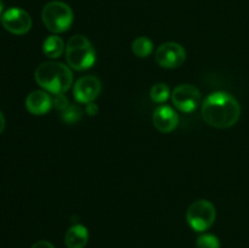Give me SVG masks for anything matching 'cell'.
Listing matches in <instances>:
<instances>
[{
  "label": "cell",
  "instance_id": "cell-12",
  "mask_svg": "<svg viewBox=\"0 0 249 248\" xmlns=\"http://www.w3.org/2000/svg\"><path fill=\"white\" fill-rule=\"evenodd\" d=\"M89 241V231L82 224L71 226L65 236V245L67 248H84Z\"/></svg>",
  "mask_w": 249,
  "mask_h": 248
},
{
  "label": "cell",
  "instance_id": "cell-17",
  "mask_svg": "<svg viewBox=\"0 0 249 248\" xmlns=\"http://www.w3.org/2000/svg\"><path fill=\"white\" fill-rule=\"evenodd\" d=\"M197 248H220V241L212 233H203L196 241Z\"/></svg>",
  "mask_w": 249,
  "mask_h": 248
},
{
  "label": "cell",
  "instance_id": "cell-20",
  "mask_svg": "<svg viewBox=\"0 0 249 248\" xmlns=\"http://www.w3.org/2000/svg\"><path fill=\"white\" fill-rule=\"evenodd\" d=\"M97 112H99V108H97V106L94 102H90V104L87 105V113L89 114V116H96Z\"/></svg>",
  "mask_w": 249,
  "mask_h": 248
},
{
  "label": "cell",
  "instance_id": "cell-6",
  "mask_svg": "<svg viewBox=\"0 0 249 248\" xmlns=\"http://www.w3.org/2000/svg\"><path fill=\"white\" fill-rule=\"evenodd\" d=\"M156 62L163 68H178L186 60V51L184 46L175 41H168L157 48L155 53Z\"/></svg>",
  "mask_w": 249,
  "mask_h": 248
},
{
  "label": "cell",
  "instance_id": "cell-14",
  "mask_svg": "<svg viewBox=\"0 0 249 248\" xmlns=\"http://www.w3.org/2000/svg\"><path fill=\"white\" fill-rule=\"evenodd\" d=\"M131 51L135 56L140 58H146L152 53L153 43L147 36H138L131 43Z\"/></svg>",
  "mask_w": 249,
  "mask_h": 248
},
{
  "label": "cell",
  "instance_id": "cell-9",
  "mask_svg": "<svg viewBox=\"0 0 249 248\" xmlns=\"http://www.w3.org/2000/svg\"><path fill=\"white\" fill-rule=\"evenodd\" d=\"M101 92V82L94 75H84L75 82L73 95L79 104H90Z\"/></svg>",
  "mask_w": 249,
  "mask_h": 248
},
{
  "label": "cell",
  "instance_id": "cell-4",
  "mask_svg": "<svg viewBox=\"0 0 249 248\" xmlns=\"http://www.w3.org/2000/svg\"><path fill=\"white\" fill-rule=\"evenodd\" d=\"M73 18L74 17L70 5L57 0L48 2L41 11L44 26L53 33L58 34L68 31L72 26Z\"/></svg>",
  "mask_w": 249,
  "mask_h": 248
},
{
  "label": "cell",
  "instance_id": "cell-3",
  "mask_svg": "<svg viewBox=\"0 0 249 248\" xmlns=\"http://www.w3.org/2000/svg\"><path fill=\"white\" fill-rule=\"evenodd\" d=\"M66 61L75 71L89 70L96 61V53L87 36L82 34L71 36L66 45Z\"/></svg>",
  "mask_w": 249,
  "mask_h": 248
},
{
  "label": "cell",
  "instance_id": "cell-15",
  "mask_svg": "<svg viewBox=\"0 0 249 248\" xmlns=\"http://www.w3.org/2000/svg\"><path fill=\"white\" fill-rule=\"evenodd\" d=\"M170 89L165 83H157L150 90V97L156 104H163L170 96Z\"/></svg>",
  "mask_w": 249,
  "mask_h": 248
},
{
  "label": "cell",
  "instance_id": "cell-10",
  "mask_svg": "<svg viewBox=\"0 0 249 248\" xmlns=\"http://www.w3.org/2000/svg\"><path fill=\"white\" fill-rule=\"evenodd\" d=\"M152 123L160 133H172L179 124V116L170 106H160L153 112Z\"/></svg>",
  "mask_w": 249,
  "mask_h": 248
},
{
  "label": "cell",
  "instance_id": "cell-13",
  "mask_svg": "<svg viewBox=\"0 0 249 248\" xmlns=\"http://www.w3.org/2000/svg\"><path fill=\"white\" fill-rule=\"evenodd\" d=\"M66 51V44L61 36L50 35L44 40L43 53L50 58H57Z\"/></svg>",
  "mask_w": 249,
  "mask_h": 248
},
{
  "label": "cell",
  "instance_id": "cell-16",
  "mask_svg": "<svg viewBox=\"0 0 249 248\" xmlns=\"http://www.w3.org/2000/svg\"><path fill=\"white\" fill-rule=\"evenodd\" d=\"M83 116V112L80 109L79 106H75V105H70L65 111H62L61 114V118L65 122L66 124H74L77 122L80 121Z\"/></svg>",
  "mask_w": 249,
  "mask_h": 248
},
{
  "label": "cell",
  "instance_id": "cell-22",
  "mask_svg": "<svg viewBox=\"0 0 249 248\" xmlns=\"http://www.w3.org/2000/svg\"><path fill=\"white\" fill-rule=\"evenodd\" d=\"M2 15H4V2L2 0H0V18L2 17Z\"/></svg>",
  "mask_w": 249,
  "mask_h": 248
},
{
  "label": "cell",
  "instance_id": "cell-1",
  "mask_svg": "<svg viewBox=\"0 0 249 248\" xmlns=\"http://www.w3.org/2000/svg\"><path fill=\"white\" fill-rule=\"evenodd\" d=\"M202 117L211 126L226 129L233 126L241 117V106L237 100L225 91L209 94L202 105Z\"/></svg>",
  "mask_w": 249,
  "mask_h": 248
},
{
  "label": "cell",
  "instance_id": "cell-21",
  "mask_svg": "<svg viewBox=\"0 0 249 248\" xmlns=\"http://www.w3.org/2000/svg\"><path fill=\"white\" fill-rule=\"evenodd\" d=\"M4 129H5V117L4 114L0 112V134L4 131Z\"/></svg>",
  "mask_w": 249,
  "mask_h": 248
},
{
  "label": "cell",
  "instance_id": "cell-5",
  "mask_svg": "<svg viewBox=\"0 0 249 248\" xmlns=\"http://www.w3.org/2000/svg\"><path fill=\"white\" fill-rule=\"evenodd\" d=\"M216 218L215 207L207 199H198L190 204L186 212L187 224L192 230L203 232L214 224Z\"/></svg>",
  "mask_w": 249,
  "mask_h": 248
},
{
  "label": "cell",
  "instance_id": "cell-11",
  "mask_svg": "<svg viewBox=\"0 0 249 248\" xmlns=\"http://www.w3.org/2000/svg\"><path fill=\"white\" fill-rule=\"evenodd\" d=\"M53 107V97L45 91L34 90L26 99V108L34 116H43Z\"/></svg>",
  "mask_w": 249,
  "mask_h": 248
},
{
  "label": "cell",
  "instance_id": "cell-18",
  "mask_svg": "<svg viewBox=\"0 0 249 248\" xmlns=\"http://www.w3.org/2000/svg\"><path fill=\"white\" fill-rule=\"evenodd\" d=\"M68 106H70V104H68V99L65 96V94L53 95V107H55V108L60 109V111L62 112V111H65Z\"/></svg>",
  "mask_w": 249,
  "mask_h": 248
},
{
  "label": "cell",
  "instance_id": "cell-8",
  "mask_svg": "<svg viewBox=\"0 0 249 248\" xmlns=\"http://www.w3.org/2000/svg\"><path fill=\"white\" fill-rule=\"evenodd\" d=\"M1 23L7 32L16 35H23L32 28V18L29 14L19 7L6 10L1 17Z\"/></svg>",
  "mask_w": 249,
  "mask_h": 248
},
{
  "label": "cell",
  "instance_id": "cell-7",
  "mask_svg": "<svg viewBox=\"0 0 249 248\" xmlns=\"http://www.w3.org/2000/svg\"><path fill=\"white\" fill-rule=\"evenodd\" d=\"M172 101L179 111L190 113L201 104V92L195 85L180 84L173 90Z\"/></svg>",
  "mask_w": 249,
  "mask_h": 248
},
{
  "label": "cell",
  "instance_id": "cell-19",
  "mask_svg": "<svg viewBox=\"0 0 249 248\" xmlns=\"http://www.w3.org/2000/svg\"><path fill=\"white\" fill-rule=\"evenodd\" d=\"M31 248H55L53 245L49 241H38V242L34 243Z\"/></svg>",
  "mask_w": 249,
  "mask_h": 248
},
{
  "label": "cell",
  "instance_id": "cell-2",
  "mask_svg": "<svg viewBox=\"0 0 249 248\" xmlns=\"http://www.w3.org/2000/svg\"><path fill=\"white\" fill-rule=\"evenodd\" d=\"M34 78L38 85L53 95L65 94L73 84V73L68 66L49 61L36 67Z\"/></svg>",
  "mask_w": 249,
  "mask_h": 248
}]
</instances>
